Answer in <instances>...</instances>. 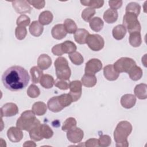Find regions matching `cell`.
Segmentation results:
<instances>
[{
    "label": "cell",
    "instance_id": "c3c4849f",
    "mask_svg": "<svg viewBox=\"0 0 147 147\" xmlns=\"http://www.w3.org/2000/svg\"><path fill=\"white\" fill-rule=\"evenodd\" d=\"M109 5L111 9L117 10L119 9L122 5V1H109Z\"/></svg>",
    "mask_w": 147,
    "mask_h": 147
},
{
    "label": "cell",
    "instance_id": "277c9868",
    "mask_svg": "<svg viewBox=\"0 0 147 147\" xmlns=\"http://www.w3.org/2000/svg\"><path fill=\"white\" fill-rule=\"evenodd\" d=\"M55 67L56 75L57 79L68 80L71 75V71L68 65V63L67 59L60 56L57 57L55 61Z\"/></svg>",
    "mask_w": 147,
    "mask_h": 147
},
{
    "label": "cell",
    "instance_id": "5b68a950",
    "mask_svg": "<svg viewBox=\"0 0 147 147\" xmlns=\"http://www.w3.org/2000/svg\"><path fill=\"white\" fill-rule=\"evenodd\" d=\"M129 33L135 32H141V26L137 16L130 13H125L123 17V24Z\"/></svg>",
    "mask_w": 147,
    "mask_h": 147
},
{
    "label": "cell",
    "instance_id": "5bb4252c",
    "mask_svg": "<svg viewBox=\"0 0 147 147\" xmlns=\"http://www.w3.org/2000/svg\"><path fill=\"white\" fill-rule=\"evenodd\" d=\"M103 75L107 80L114 81L118 78L119 73L116 71L113 65L109 64L103 68Z\"/></svg>",
    "mask_w": 147,
    "mask_h": 147
},
{
    "label": "cell",
    "instance_id": "816d5d0a",
    "mask_svg": "<svg viewBox=\"0 0 147 147\" xmlns=\"http://www.w3.org/2000/svg\"><path fill=\"white\" fill-rule=\"evenodd\" d=\"M24 146H36V144L32 141H28L23 144Z\"/></svg>",
    "mask_w": 147,
    "mask_h": 147
},
{
    "label": "cell",
    "instance_id": "7bdbcfd3",
    "mask_svg": "<svg viewBox=\"0 0 147 147\" xmlns=\"http://www.w3.org/2000/svg\"><path fill=\"white\" fill-rule=\"evenodd\" d=\"M30 18L25 14H21V16H20L16 21V24L17 26L25 27L28 26L30 24Z\"/></svg>",
    "mask_w": 147,
    "mask_h": 147
},
{
    "label": "cell",
    "instance_id": "f35d334b",
    "mask_svg": "<svg viewBox=\"0 0 147 147\" xmlns=\"http://www.w3.org/2000/svg\"><path fill=\"white\" fill-rule=\"evenodd\" d=\"M40 132L43 138H51L53 135V131L51 128L47 124H41Z\"/></svg>",
    "mask_w": 147,
    "mask_h": 147
},
{
    "label": "cell",
    "instance_id": "3957f363",
    "mask_svg": "<svg viewBox=\"0 0 147 147\" xmlns=\"http://www.w3.org/2000/svg\"><path fill=\"white\" fill-rule=\"evenodd\" d=\"M40 121L36 118L32 110H26L21 113L16 122V126L21 130L29 131Z\"/></svg>",
    "mask_w": 147,
    "mask_h": 147
},
{
    "label": "cell",
    "instance_id": "2e32d148",
    "mask_svg": "<svg viewBox=\"0 0 147 147\" xmlns=\"http://www.w3.org/2000/svg\"><path fill=\"white\" fill-rule=\"evenodd\" d=\"M136 97L131 94L123 95L121 98V105L125 109H131L136 103Z\"/></svg>",
    "mask_w": 147,
    "mask_h": 147
},
{
    "label": "cell",
    "instance_id": "ba28073f",
    "mask_svg": "<svg viewBox=\"0 0 147 147\" xmlns=\"http://www.w3.org/2000/svg\"><path fill=\"white\" fill-rule=\"evenodd\" d=\"M69 92L68 93L72 97L73 102L78 100L82 93V84L79 80H74L69 83Z\"/></svg>",
    "mask_w": 147,
    "mask_h": 147
},
{
    "label": "cell",
    "instance_id": "f6af8a7d",
    "mask_svg": "<svg viewBox=\"0 0 147 147\" xmlns=\"http://www.w3.org/2000/svg\"><path fill=\"white\" fill-rule=\"evenodd\" d=\"M99 146L102 147H107L110 145L111 143V137L108 135H101L98 139Z\"/></svg>",
    "mask_w": 147,
    "mask_h": 147
},
{
    "label": "cell",
    "instance_id": "7c38bea8",
    "mask_svg": "<svg viewBox=\"0 0 147 147\" xmlns=\"http://www.w3.org/2000/svg\"><path fill=\"white\" fill-rule=\"evenodd\" d=\"M18 113V107L16 104L11 102L6 103L1 108V118L12 117Z\"/></svg>",
    "mask_w": 147,
    "mask_h": 147
},
{
    "label": "cell",
    "instance_id": "6da1fadb",
    "mask_svg": "<svg viewBox=\"0 0 147 147\" xmlns=\"http://www.w3.org/2000/svg\"><path fill=\"white\" fill-rule=\"evenodd\" d=\"M29 80L30 76L28 71L19 65L9 67L2 76L3 85L11 91H17L25 88L28 86Z\"/></svg>",
    "mask_w": 147,
    "mask_h": 147
},
{
    "label": "cell",
    "instance_id": "52a82bcc",
    "mask_svg": "<svg viewBox=\"0 0 147 147\" xmlns=\"http://www.w3.org/2000/svg\"><path fill=\"white\" fill-rule=\"evenodd\" d=\"M86 44L92 51H99L104 47L105 41L103 37L98 34H90L86 39Z\"/></svg>",
    "mask_w": 147,
    "mask_h": 147
},
{
    "label": "cell",
    "instance_id": "83f0119b",
    "mask_svg": "<svg viewBox=\"0 0 147 147\" xmlns=\"http://www.w3.org/2000/svg\"><path fill=\"white\" fill-rule=\"evenodd\" d=\"M89 25L93 31L98 32L102 29L104 23L103 20L100 17H95L92 18L89 21Z\"/></svg>",
    "mask_w": 147,
    "mask_h": 147
},
{
    "label": "cell",
    "instance_id": "f907efd6",
    "mask_svg": "<svg viewBox=\"0 0 147 147\" xmlns=\"http://www.w3.org/2000/svg\"><path fill=\"white\" fill-rule=\"evenodd\" d=\"M52 52L53 55L56 56H61L63 55L61 48V44H58L53 46L52 48Z\"/></svg>",
    "mask_w": 147,
    "mask_h": 147
},
{
    "label": "cell",
    "instance_id": "ab89813d",
    "mask_svg": "<svg viewBox=\"0 0 147 147\" xmlns=\"http://www.w3.org/2000/svg\"><path fill=\"white\" fill-rule=\"evenodd\" d=\"M59 102L63 107H65L69 106L73 102L72 97L69 94H63L58 96Z\"/></svg>",
    "mask_w": 147,
    "mask_h": 147
},
{
    "label": "cell",
    "instance_id": "60d3db41",
    "mask_svg": "<svg viewBox=\"0 0 147 147\" xmlns=\"http://www.w3.org/2000/svg\"><path fill=\"white\" fill-rule=\"evenodd\" d=\"M95 13L96 11L94 9L87 7L82 11L81 17L84 21L89 22L92 19V17L95 15Z\"/></svg>",
    "mask_w": 147,
    "mask_h": 147
},
{
    "label": "cell",
    "instance_id": "8fae6325",
    "mask_svg": "<svg viewBox=\"0 0 147 147\" xmlns=\"http://www.w3.org/2000/svg\"><path fill=\"white\" fill-rule=\"evenodd\" d=\"M84 137L83 131L79 127H75L67 131V139L72 143L80 142Z\"/></svg>",
    "mask_w": 147,
    "mask_h": 147
},
{
    "label": "cell",
    "instance_id": "d590c367",
    "mask_svg": "<svg viewBox=\"0 0 147 147\" xmlns=\"http://www.w3.org/2000/svg\"><path fill=\"white\" fill-rule=\"evenodd\" d=\"M141 11V6L134 2H131L129 3L125 9L126 13H130L135 14L137 17L140 13Z\"/></svg>",
    "mask_w": 147,
    "mask_h": 147
},
{
    "label": "cell",
    "instance_id": "ac0fdd59",
    "mask_svg": "<svg viewBox=\"0 0 147 147\" xmlns=\"http://www.w3.org/2000/svg\"><path fill=\"white\" fill-rule=\"evenodd\" d=\"M89 32L85 29L80 28L74 33V39L75 41L79 44H84L86 43V39L89 35Z\"/></svg>",
    "mask_w": 147,
    "mask_h": 147
},
{
    "label": "cell",
    "instance_id": "ee69618b",
    "mask_svg": "<svg viewBox=\"0 0 147 147\" xmlns=\"http://www.w3.org/2000/svg\"><path fill=\"white\" fill-rule=\"evenodd\" d=\"M27 34V30L25 27L17 26L15 29V36L19 40L25 38Z\"/></svg>",
    "mask_w": 147,
    "mask_h": 147
},
{
    "label": "cell",
    "instance_id": "d6a6232c",
    "mask_svg": "<svg viewBox=\"0 0 147 147\" xmlns=\"http://www.w3.org/2000/svg\"><path fill=\"white\" fill-rule=\"evenodd\" d=\"M127 73L130 78L134 81L140 80L143 74L142 69L136 65L133 67Z\"/></svg>",
    "mask_w": 147,
    "mask_h": 147
},
{
    "label": "cell",
    "instance_id": "8992f818",
    "mask_svg": "<svg viewBox=\"0 0 147 147\" xmlns=\"http://www.w3.org/2000/svg\"><path fill=\"white\" fill-rule=\"evenodd\" d=\"M136 65L135 61L129 57H123L117 60L113 64L114 69L118 73L128 72L129 71Z\"/></svg>",
    "mask_w": 147,
    "mask_h": 147
},
{
    "label": "cell",
    "instance_id": "7dc6e473",
    "mask_svg": "<svg viewBox=\"0 0 147 147\" xmlns=\"http://www.w3.org/2000/svg\"><path fill=\"white\" fill-rule=\"evenodd\" d=\"M28 3L32 5L34 8L40 10L42 9L45 5V1H33V0H30L27 1Z\"/></svg>",
    "mask_w": 147,
    "mask_h": 147
},
{
    "label": "cell",
    "instance_id": "484cf974",
    "mask_svg": "<svg viewBox=\"0 0 147 147\" xmlns=\"http://www.w3.org/2000/svg\"><path fill=\"white\" fill-rule=\"evenodd\" d=\"M113 37L117 40H122L126 34V29L123 25H118L112 30Z\"/></svg>",
    "mask_w": 147,
    "mask_h": 147
},
{
    "label": "cell",
    "instance_id": "74e56055",
    "mask_svg": "<svg viewBox=\"0 0 147 147\" xmlns=\"http://www.w3.org/2000/svg\"><path fill=\"white\" fill-rule=\"evenodd\" d=\"M68 57L71 62L75 65H81L84 61V58L83 56L79 52L76 51L69 53Z\"/></svg>",
    "mask_w": 147,
    "mask_h": 147
},
{
    "label": "cell",
    "instance_id": "9a60e30c",
    "mask_svg": "<svg viewBox=\"0 0 147 147\" xmlns=\"http://www.w3.org/2000/svg\"><path fill=\"white\" fill-rule=\"evenodd\" d=\"M67 33L65 29L63 24H57L53 26L51 30L52 37L56 40H61L64 38Z\"/></svg>",
    "mask_w": 147,
    "mask_h": 147
},
{
    "label": "cell",
    "instance_id": "603a6c76",
    "mask_svg": "<svg viewBox=\"0 0 147 147\" xmlns=\"http://www.w3.org/2000/svg\"><path fill=\"white\" fill-rule=\"evenodd\" d=\"M118 14L117 10L111 9L106 10L103 14V19L108 24H113L117 21Z\"/></svg>",
    "mask_w": 147,
    "mask_h": 147
},
{
    "label": "cell",
    "instance_id": "b9f144b4",
    "mask_svg": "<svg viewBox=\"0 0 147 147\" xmlns=\"http://www.w3.org/2000/svg\"><path fill=\"white\" fill-rule=\"evenodd\" d=\"M40 94V90L38 87L34 84L29 86L27 90V95L31 98H37Z\"/></svg>",
    "mask_w": 147,
    "mask_h": 147
},
{
    "label": "cell",
    "instance_id": "681fc988",
    "mask_svg": "<svg viewBox=\"0 0 147 147\" xmlns=\"http://www.w3.org/2000/svg\"><path fill=\"white\" fill-rule=\"evenodd\" d=\"M84 146L87 147L99 146V143H98V140L96 138L88 139L84 142Z\"/></svg>",
    "mask_w": 147,
    "mask_h": 147
},
{
    "label": "cell",
    "instance_id": "4dcf8cb0",
    "mask_svg": "<svg viewBox=\"0 0 147 147\" xmlns=\"http://www.w3.org/2000/svg\"><path fill=\"white\" fill-rule=\"evenodd\" d=\"M61 48L63 54H69L75 52L76 51L77 47L74 42L69 40H67L61 43Z\"/></svg>",
    "mask_w": 147,
    "mask_h": 147
},
{
    "label": "cell",
    "instance_id": "4316f807",
    "mask_svg": "<svg viewBox=\"0 0 147 147\" xmlns=\"http://www.w3.org/2000/svg\"><path fill=\"white\" fill-rule=\"evenodd\" d=\"M30 74L31 75L32 82L34 84L38 83L43 75L42 70H41L38 66L32 67L30 69Z\"/></svg>",
    "mask_w": 147,
    "mask_h": 147
},
{
    "label": "cell",
    "instance_id": "bcb514c9",
    "mask_svg": "<svg viewBox=\"0 0 147 147\" xmlns=\"http://www.w3.org/2000/svg\"><path fill=\"white\" fill-rule=\"evenodd\" d=\"M56 87L62 90H66L69 88V83L66 82V80L57 79L55 81V84Z\"/></svg>",
    "mask_w": 147,
    "mask_h": 147
},
{
    "label": "cell",
    "instance_id": "7402d4cb",
    "mask_svg": "<svg viewBox=\"0 0 147 147\" xmlns=\"http://www.w3.org/2000/svg\"><path fill=\"white\" fill-rule=\"evenodd\" d=\"M134 92L136 97L140 99H146L147 98V85L145 83H140L136 86Z\"/></svg>",
    "mask_w": 147,
    "mask_h": 147
},
{
    "label": "cell",
    "instance_id": "836d02e7",
    "mask_svg": "<svg viewBox=\"0 0 147 147\" xmlns=\"http://www.w3.org/2000/svg\"><path fill=\"white\" fill-rule=\"evenodd\" d=\"M64 26L67 33L73 34L77 30V25L75 22L70 18H67L64 21Z\"/></svg>",
    "mask_w": 147,
    "mask_h": 147
},
{
    "label": "cell",
    "instance_id": "f1b7e54d",
    "mask_svg": "<svg viewBox=\"0 0 147 147\" xmlns=\"http://www.w3.org/2000/svg\"><path fill=\"white\" fill-rule=\"evenodd\" d=\"M40 85L47 89L51 88L55 84V80L52 76L49 74H44L42 76L40 80Z\"/></svg>",
    "mask_w": 147,
    "mask_h": 147
},
{
    "label": "cell",
    "instance_id": "d6986e66",
    "mask_svg": "<svg viewBox=\"0 0 147 147\" xmlns=\"http://www.w3.org/2000/svg\"><path fill=\"white\" fill-rule=\"evenodd\" d=\"M47 106L49 110L53 113H58L64 109L59 102L58 96L50 98L48 101Z\"/></svg>",
    "mask_w": 147,
    "mask_h": 147
},
{
    "label": "cell",
    "instance_id": "1f68e13d",
    "mask_svg": "<svg viewBox=\"0 0 147 147\" xmlns=\"http://www.w3.org/2000/svg\"><path fill=\"white\" fill-rule=\"evenodd\" d=\"M129 44L133 47H138L142 43V38L141 33L135 32L130 33L129 38Z\"/></svg>",
    "mask_w": 147,
    "mask_h": 147
},
{
    "label": "cell",
    "instance_id": "cb8c5ba5",
    "mask_svg": "<svg viewBox=\"0 0 147 147\" xmlns=\"http://www.w3.org/2000/svg\"><path fill=\"white\" fill-rule=\"evenodd\" d=\"M32 110L36 115L41 116L46 113L47 111V105L42 102H36L33 105Z\"/></svg>",
    "mask_w": 147,
    "mask_h": 147
},
{
    "label": "cell",
    "instance_id": "f546056e",
    "mask_svg": "<svg viewBox=\"0 0 147 147\" xmlns=\"http://www.w3.org/2000/svg\"><path fill=\"white\" fill-rule=\"evenodd\" d=\"M40 125L41 123L40 122L32 127L29 131L30 138L34 141H39L43 139L40 132Z\"/></svg>",
    "mask_w": 147,
    "mask_h": 147
},
{
    "label": "cell",
    "instance_id": "e575fe53",
    "mask_svg": "<svg viewBox=\"0 0 147 147\" xmlns=\"http://www.w3.org/2000/svg\"><path fill=\"white\" fill-rule=\"evenodd\" d=\"M80 3L86 6H89L92 9H98L103 6L104 1L103 0H81Z\"/></svg>",
    "mask_w": 147,
    "mask_h": 147
},
{
    "label": "cell",
    "instance_id": "30bf717a",
    "mask_svg": "<svg viewBox=\"0 0 147 147\" xmlns=\"http://www.w3.org/2000/svg\"><path fill=\"white\" fill-rule=\"evenodd\" d=\"M12 2V6L15 11L19 14L30 13L32 7L27 1L16 0Z\"/></svg>",
    "mask_w": 147,
    "mask_h": 147
},
{
    "label": "cell",
    "instance_id": "d4e9b609",
    "mask_svg": "<svg viewBox=\"0 0 147 147\" xmlns=\"http://www.w3.org/2000/svg\"><path fill=\"white\" fill-rule=\"evenodd\" d=\"M53 16L52 13L48 10L41 12L38 17V22L42 25H49L53 20Z\"/></svg>",
    "mask_w": 147,
    "mask_h": 147
},
{
    "label": "cell",
    "instance_id": "ffe728a7",
    "mask_svg": "<svg viewBox=\"0 0 147 147\" xmlns=\"http://www.w3.org/2000/svg\"><path fill=\"white\" fill-rule=\"evenodd\" d=\"M81 82L86 87H92L96 84L97 79L95 75L85 73L81 79Z\"/></svg>",
    "mask_w": 147,
    "mask_h": 147
},
{
    "label": "cell",
    "instance_id": "4fadbf2b",
    "mask_svg": "<svg viewBox=\"0 0 147 147\" xmlns=\"http://www.w3.org/2000/svg\"><path fill=\"white\" fill-rule=\"evenodd\" d=\"M7 136L12 142H20L23 138L22 130L18 127H10L7 131Z\"/></svg>",
    "mask_w": 147,
    "mask_h": 147
},
{
    "label": "cell",
    "instance_id": "8d00e7d4",
    "mask_svg": "<svg viewBox=\"0 0 147 147\" xmlns=\"http://www.w3.org/2000/svg\"><path fill=\"white\" fill-rule=\"evenodd\" d=\"M77 122L75 118L73 117H69L65 119L63 122L61 127V130L64 131H67L75 127H76Z\"/></svg>",
    "mask_w": 147,
    "mask_h": 147
},
{
    "label": "cell",
    "instance_id": "e0dca14e",
    "mask_svg": "<svg viewBox=\"0 0 147 147\" xmlns=\"http://www.w3.org/2000/svg\"><path fill=\"white\" fill-rule=\"evenodd\" d=\"M52 59L47 54H41L37 59V65L41 70L48 69L52 64Z\"/></svg>",
    "mask_w": 147,
    "mask_h": 147
},
{
    "label": "cell",
    "instance_id": "44dd1931",
    "mask_svg": "<svg viewBox=\"0 0 147 147\" xmlns=\"http://www.w3.org/2000/svg\"><path fill=\"white\" fill-rule=\"evenodd\" d=\"M29 32L34 37H39L44 30L43 26L37 21H33L29 26Z\"/></svg>",
    "mask_w": 147,
    "mask_h": 147
},
{
    "label": "cell",
    "instance_id": "7a4b0ae2",
    "mask_svg": "<svg viewBox=\"0 0 147 147\" xmlns=\"http://www.w3.org/2000/svg\"><path fill=\"white\" fill-rule=\"evenodd\" d=\"M133 129L131 124L126 121L119 122L114 130V138L116 146L127 147L129 146L127 137L130 134Z\"/></svg>",
    "mask_w": 147,
    "mask_h": 147
},
{
    "label": "cell",
    "instance_id": "9c48e42d",
    "mask_svg": "<svg viewBox=\"0 0 147 147\" xmlns=\"http://www.w3.org/2000/svg\"><path fill=\"white\" fill-rule=\"evenodd\" d=\"M102 69V63L101 61L96 58L90 59L86 63L84 71L86 74L95 75Z\"/></svg>",
    "mask_w": 147,
    "mask_h": 147
}]
</instances>
